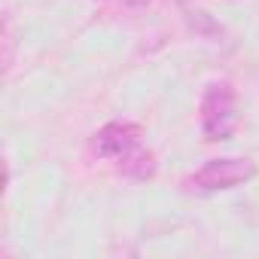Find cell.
<instances>
[{
  "label": "cell",
  "instance_id": "obj_1",
  "mask_svg": "<svg viewBox=\"0 0 259 259\" xmlns=\"http://www.w3.org/2000/svg\"><path fill=\"white\" fill-rule=\"evenodd\" d=\"M201 135L204 141H229L238 125V95L232 82H210L201 95Z\"/></svg>",
  "mask_w": 259,
  "mask_h": 259
},
{
  "label": "cell",
  "instance_id": "obj_2",
  "mask_svg": "<svg viewBox=\"0 0 259 259\" xmlns=\"http://www.w3.org/2000/svg\"><path fill=\"white\" fill-rule=\"evenodd\" d=\"M256 174V165L250 159L226 156V159H207L195 174H189L186 186L201 189V192H220V189H235L247 183Z\"/></svg>",
  "mask_w": 259,
  "mask_h": 259
},
{
  "label": "cell",
  "instance_id": "obj_3",
  "mask_svg": "<svg viewBox=\"0 0 259 259\" xmlns=\"http://www.w3.org/2000/svg\"><path fill=\"white\" fill-rule=\"evenodd\" d=\"M141 147V125L135 122H107L92 135V153L98 159H113L119 162L122 156H128L132 150Z\"/></svg>",
  "mask_w": 259,
  "mask_h": 259
},
{
  "label": "cell",
  "instance_id": "obj_4",
  "mask_svg": "<svg viewBox=\"0 0 259 259\" xmlns=\"http://www.w3.org/2000/svg\"><path fill=\"white\" fill-rule=\"evenodd\" d=\"M116 168H119V174L132 177V180H150V177H156L159 162H156V153H153V150L138 147V150L128 153V156H122V159L116 162Z\"/></svg>",
  "mask_w": 259,
  "mask_h": 259
},
{
  "label": "cell",
  "instance_id": "obj_5",
  "mask_svg": "<svg viewBox=\"0 0 259 259\" xmlns=\"http://www.w3.org/2000/svg\"><path fill=\"white\" fill-rule=\"evenodd\" d=\"M13 46H16V40H13V22L4 19V67L7 70L13 67Z\"/></svg>",
  "mask_w": 259,
  "mask_h": 259
},
{
  "label": "cell",
  "instance_id": "obj_6",
  "mask_svg": "<svg viewBox=\"0 0 259 259\" xmlns=\"http://www.w3.org/2000/svg\"><path fill=\"white\" fill-rule=\"evenodd\" d=\"M153 4V0H122V7L128 10V13H138V10H147Z\"/></svg>",
  "mask_w": 259,
  "mask_h": 259
},
{
  "label": "cell",
  "instance_id": "obj_7",
  "mask_svg": "<svg viewBox=\"0 0 259 259\" xmlns=\"http://www.w3.org/2000/svg\"><path fill=\"white\" fill-rule=\"evenodd\" d=\"M98 4H104V0H98Z\"/></svg>",
  "mask_w": 259,
  "mask_h": 259
}]
</instances>
